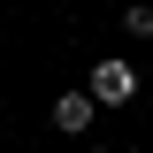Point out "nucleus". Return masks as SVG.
Masks as SVG:
<instances>
[{
  "label": "nucleus",
  "mask_w": 153,
  "mask_h": 153,
  "mask_svg": "<svg viewBox=\"0 0 153 153\" xmlns=\"http://www.w3.org/2000/svg\"><path fill=\"white\" fill-rule=\"evenodd\" d=\"M84 92H92L100 107H130V100H138V69L123 54H107V61H92V84H84Z\"/></svg>",
  "instance_id": "f257e3e1"
},
{
  "label": "nucleus",
  "mask_w": 153,
  "mask_h": 153,
  "mask_svg": "<svg viewBox=\"0 0 153 153\" xmlns=\"http://www.w3.org/2000/svg\"><path fill=\"white\" fill-rule=\"evenodd\" d=\"M92 123H100V100L84 92V84H69V92L54 100V130H61V138H76V146H84V130H92Z\"/></svg>",
  "instance_id": "f03ea898"
},
{
  "label": "nucleus",
  "mask_w": 153,
  "mask_h": 153,
  "mask_svg": "<svg viewBox=\"0 0 153 153\" xmlns=\"http://www.w3.org/2000/svg\"><path fill=\"white\" fill-rule=\"evenodd\" d=\"M123 31H130V38H153V8H146V0L123 8Z\"/></svg>",
  "instance_id": "7ed1b4c3"
},
{
  "label": "nucleus",
  "mask_w": 153,
  "mask_h": 153,
  "mask_svg": "<svg viewBox=\"0 0 153 153\" xmlns=\"http://www.w3.org/2000/svg\"><path fill=\"white\" fill-rule=\"evenodd\" d=\"M76 153H107V146H76Z\"/></svg>",
  "instance_id": "20e7f679"
}]
</instances>
